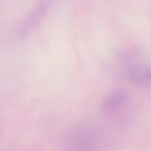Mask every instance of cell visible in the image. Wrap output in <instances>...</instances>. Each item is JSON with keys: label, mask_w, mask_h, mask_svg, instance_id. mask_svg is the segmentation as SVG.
Wrapping results in <instances>:
<instances>
[{"label": "cell", "mask_w": 151, "mask_h": 151, "mask_svg": "<svg viewBox=\"0 0 151 151\" xmlns=\"http://www.w3.org/2000/svg\"><path fill=\"white\" fill-rule=\"evenodd\" d=\"M70 134L67 143L69 151H97L101 146L99 134L91 128H78Z\"/></svg>", "instance_id": "cell-1"}, {"label": "cell", "mask_w": 151, "mask_h": 151, "mask_svg": "<svg viewBox=\"0 0 151 151\" xmlns=\"http://www.w3.org/2000/svg\"><path fill=\"white\" fill-rule=\"evenodd\" d=\"M128 98L129 93L126 89L116 88L103 99L101 104V109L105 113H115L122 108Z\"/></svg>", "instance_id": "cell-2"}, {"label": "cell", "mask_w": 151, "mask_h": 151, "mask_svg": "<svg viewBox=\"0 0 151 151\" xmlns=\"http://www.w3.org/2000/svg\"><path fill=\"white\" fill-rule=\"evenodd\" d=\"M129 77L132 83L139 86H146L150 83V69L145 64L132 66L129 71Z\"/></svg>", "instance_id": "cell-3"}, {"label": "cell", "mask_w": 151, "mask_h": 151, "mask_svg": "<svg viewBox=\"0 0 151 151\" xmlns=\"http://www.w3.org/2000/svg\"><path fill=\"white\" fill-rule=\"evenodd\" d=\"M47 3L46 0H44L40 4L37 9L33 12L32 14H31L25 21L19 31V34L21 37H24L30 31L32 28L34 27L38 20L41 18L42 15H43L45 14V10L47 9Z\"/></svg>", "instance_id": "cell-4"}]
</instances>
